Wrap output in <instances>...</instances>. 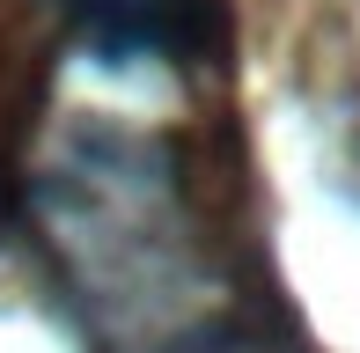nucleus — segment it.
<instances>
[{"label": "nucleus", "mask_w": 360, "mask_h": 353, "mask_svg": "<svg viewBox=\"0 0 360 353\" xmlns=\"http://www.w3.org/2000/svg\"><path fill=\"white\" fill-rule=\"evenodd\" d=\"M67 15L103 44L110 59H176L199 52L206 37V0H67Z\"/></svg>", "instance_id": "1"}]
</instances>
